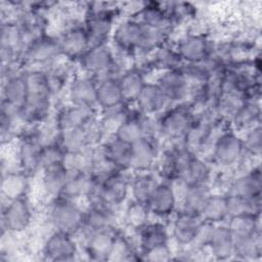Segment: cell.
Returning a JSON list of instances; mask_svg holds the SVG:
<instances>
[{
  "mask_svg": "<svg viewBox=\"0 0 262 262\" xmlns=\"http://www.w3.org/2000/svg\"><path fill=\"white\" fill-rule=\"evenodd\" d=\"M25 78L28 84V96L19 116L30 123L43 121L48 115L51 94L46 74L33 71L26 73Z\"/></svg>",
  "mask_w": 262,
  "mask_h": 262,
  "instance_id": "1",
  "label": "cell"
},
{
  "mask_svg": "<svg viewBox=\"0 0 262 262\" xmlns=\"http://www.w3.org/2000/svg\"><path fill=\"white\" fill-rule=\"evenodd\" d=\"M85 212L72 201L59 198L51 208L50 220L57 231L74 234L84 225Z\"/></svg>",
  "mask_w": 262,
  "mask_h": 262,
  "instance_id": "2",
  "label": "cell"
},
{
  "mask_svg": "<svg viewBox=\"0 0 262 262\" xmlns=\"http://www.w3.org/2000/svg\"><path fill=\"white\" fill-rule=\"evenodd\" d=\"M195 120L189 107L178 105L168 111L160 121L162 133L170 139L185 138Z\"/></svg>",
  "mask_w": 262,
  "mask_h": 262,
  "instance_id": "3",
  "label": "cell"
},
{
  "mask_svg": "<svg viewBox=\"0 0 262 262\" xmlns=\"http://www.w3.org/2000/svg\"><path fill=\"white\" fill-rule=\"evenodd\" d=\"M209 178L208 166L194 154L186 148L180 152V166L178 178L185 186L207 183Z\"/></svg>",
  "mask_w": 262,
  "mask_h": 262,
  "instance_id": "4",
  "label": "cell"
},
{
  "mask_svg": "<svg viewBox=\"0 0 262 262\" xmlns=\"http://www.w3.org/2000/svg\"><path fill=\"white\" fill-rule=\"evenodd\" d=\"M32 213L27 200L24 196L10 200L3 209L2 224L11 232H21L28 228Z\"/></svg>",
  "mask_w": 262,
  "mask_h": 262,
  "instance_id": "5",
  "label": "cell"
},
{
  "mask_svg": "<svg viewBox=\"0 0 262 262\" xmlns=\"http://www.w3.org/2000/svg\"><path fill=\"white\" fill-rule=\"evenodd\" d=\"M85 31L87 33L90 47L103 45L113 29V15L106 9H94L88 14Z\"/></svg>",
  "mask_w": 262,
  "mask_h": 262,
  "instance_id": "6",
  "label": "cell"
},
{
  "mask_svg": "<svg viewBox=\"0 0 262 262\" xmlns=\"http://www.w3.org/2000/svg\"><path fill=\"white\" fill-rule=\"evenodd\" d=\"M77 254V246L71 234L55 231L46 241L44 256L51 261L73 260Z\"/></svg>",
  "mask_w": 262,
  "mask_h": 262,
  "instance_id": "7",
  "label": "cell"
},
{
  "mask_svg": "<svg viewBox=\"0 0 262 262\" xmlns=\"http://www.w3.org/2000/svg\"><path fill=\"white\" fill-rule=\"evenodd\" d=\"M151 123L141 113L140 115H130L118 129L115 136L129 143H133L143 137H152L154 125Z\"/></svg>",
  "mask_w": 262,
  "mask_h": 262,
  "instance_id": "8",
  "label": "cell"
},
{
  "mask_svg": "<svg viewBox=\"0 0 262 262\" xmlns=\"http://www.w3.org/2000/svg\"><path fill=\"white\" fill-rule=\"evenodd\" d=\"M82 68L93 75H101L114 67V58L111 50L103 45L90 47L80 58Z\"/></svg>",
  "mask_w": 262,
  "mask_h": 262,
  "instance_id": "9",
  "label": "cell"
},
{
  "mask_svg": "<svg viewBox=\"0 0 262 262\" xmlns=\"http://www.w3.org/2000/svg\"><path fill=\"white\" fill-rule=\"evenodd\" d=\"M60 53L70 58H81L90 48L89 39L84 28H72L58 40Z\"/></svg>",
  "mask_w": 262,
  "mask_h": 262,
  "instance_id": "10",
  "label": "cell"
},
{
  "mask_svg": "<svg viewBox=\"0 0 262 262\" xmlns=\"http://www.w3.org/2000/svg\"><path fill=\"white\" fill-rule=\"evenodd\" d=\"M94 111L93 106L74 104L73 106L62 110L57 119L59 132L80 128L89 125L93 122Z\"/></svg>",
  "mask_w": 262,
  "mask_h": 262,
  "instance_id": "11",
  "label": "cell"
},
{
  "mask_svg": "<svg viewBox=\"0 0 262 262\" xmlns=\"http://www.w3.org/2000/svg\"><path fill=\"white\" fill-rule=\"evenodd\" d=\"M243 140L232 132L223 133L214 145V156L218 162L224 165L235 163L244 151Z\"/></svg>",
  "mask_w": 262,
  "mask_h": 262,
  "instance_id": "12",
  "label": "cell"
},
{
  "mask_svg": "<svg viewBox=\"0 0 262 262\" xmlns=\"http://www.w3.org/2000/svg\"><path fill=\"white\" fill-rule=\"evenodd\" d=\"M175 191L173 187L167 183H158L146 202L149 212L158 216L171 214L175 208Z\"/></svg>",
  "mask_w": 262,
  "mask_h": 262,
  "instance_id": "13",
  "label": "cell"
},
{
  "mask_svg": "<svg viewBox=\"0 0 262 262\" xmlns=\"http://www.w3.org/2000/svg\"><path fill=\"white\" fill-rule=\"evenodd\" d=\"M28 96V84L25 75H11L3 84L2 102L20 112Z\"/></svg>",
  "mask_w": 262,
  "mask_h": 262,
  "instance_id": "14",
  "label": "cell"
},
{
  "mask_svg": "<svg viewBox=\"0 0 262 262\" xmlns=\"http://www.w3.org/2000/svg\"><path fill=\"white\" fill-rule=\"evenodd\" d=\"M61 54L58 40L43 36L31 43L25 50V58L34 63L47 62Z\"/></svg>",
  "mask_w": 262,
  "mask_h": 262,
  "instance_id": "15",
  "label": "cell"
},
{
  "mask_svg": "<svg viewBox=\"0 0 262 262\" xmlns=\"http://www.w3.org/2000/svg\"><path fill=\"white\" fill-rule=\"evenodd\" d=\"M43 145L35 134L26 135L19 145V163L23 172L26 174L34 173L40 168V159Z\"/></svg>",
  "mask_w": 262,
  "mask_h": 262,
  "instance_id": "16",
  "label": "cell"
},
{
  "mask_svg": "<svg viewBox=\"0 0 262 262\" xmlns=\"http://www.w3.org/2000/svg\"><path fill=\"white\" fill-rule=\"evenodd\" d=\"M209 52L208 41L201 35L186 36L177 46V53L182 60H186L189 63L200 62L207 59L209 57Z\"/></svg>",
  "mask_w": 262,
  "mask_h": 262,
  "instance_id": "17",
  "label": "cell"
},
{
  "mask_svg": "<svg viewBox=\"0 0 262 262\" xmlns=\"http://www.w3.org/2000/svg\"><path fill=\"white\" fill-rule=\"evenodd\" d=\"M157 85L161 88L168 100H178L185 95L188 81L181 69L168 70L161 75Z\"/></svg>",
  "mask_w": 262,
  "mask_h": 262,
  "instance_id": "18",
  "label": "cell"
},
{
  "mask_svg": "<svg viewBox=\"0 0 262 262\" xmlns=\"http://www.w3.org/2000/svg\"><path fill=\"white\" fill-rule=\"evenodd\" d=\"M116 234L112 227L87 232L86 250L88 255L95 260H106Z\"/></svg>",
  "mask_w": 262,
  "mask_h": 262,
  "instance_id": "19",
  "label": "cell"
},
{
  "mask_svg": "<svg viewBox=\"0 0 262 262\" xmlns=\"http://www.w3.org/2000/svg\"><path fill=\"white\" fill-rule=\"evenodd\" d=\"M102 154L104 158L119 171H123L131 167L132 143L126 142L115 136L113 140L103 146Z\"/></svg>",
  "mask_w": 262,
  "mask_h": 262,
  "instance_id": "20",
  "label": "cell"
},
{
  "mask_svg": "<svg viewBox=\"0 0 262 262\" xmlns=\"http://www.w3.org/2000/svg\"><path fill=\"white\" fill-rule=\"evenodd\" d=\"M203 219L199 214L182 211L174 221L173 234L175 239L182 245L191 244Z\"/></svg>",
  "mask_w": 262,
  "mask_h": 262,
  "instance_id": "21",
  "label": "cell"
},
{
  "mask_svg": "<svg viewBox=\"0 0 262 262\" xmlns=\"http://www.w3.org/2000/svg\"><path fill=\"white\" fill-rule=\"evenodd\" d=\"M157 149L152 137H143L132 143L131 167L138 171H146L152 166Z\"/></svg>",
  "mask_w": 262,
  "mask_h": 262,
  "instance_id": "22",
  "label": "cell"
},
{
  "mask_svg": "<svg viewBox=\"0 0 262 262\" xmlns=\"http://www.w3.org/2000/svg\"><path fill=\"white\" fill-rule=\"evenodd\" d=\"M96 102L103 110L124 103V98L118 78L104 77L99 82H97Z\"/></svg>",
  "mask_w": 262,
  "mask_h": 262,
  "instance_id": "23",
  "label": "cell"
},
{
  "mask_svg": "<svg viewBox=\"0 0 262 262\" xmlns=\"http://www.w3.org/2000/svg\"><path fill=\"white\" fill-rule=\"evenodd\" d=\"M43 171L42 183L44 189L51 195L59 196L70 177L67 165L64 162L53 164L43 168Z\"/></svg>",
  "mask_w": 262,
  "mask_h": 262,
  "instance_id": "24",
  "label": "cell"
},
{
  "mask_svg": "<svg viewBox=\"0 0 262 262\" xmlns=\"http://www.w3.org/2000/svg\"><path fill=\"white\" fill-rule=\"evenodd\" d=\"M139 111L143 115L156 113L164 107L168 98L157 84L145 83L136 100Z\"/></svg>",
  "mask_w": 262,
  "mask_h": 262,
  "instance_id": "25",
  "label": "cell"
},
{
  "mask_svg": "<svg viewBox=\"0 0 262 262\" xmlns=\"http://www.w3.org/2000/svg\"><path fill=\"white\" fill-rule=\"evenodd\" d=\"M113 218L114 212L112 207L101 204H91L88 211L85 212L83 228H86L87 232L111 228Z\"/></svg>",
  "mask_w": 262,
  "mask_h": 262,
  "instance_id": "26",
  "label": "cell"
},
{
  "mask_svg": "<svg viewBox=\"0 0 262 262\" xmlns=\"http://www.w3.org/2000/svg\"><path fill=\"white\" fill-rule=\"evenodd\" d=\"M96 90L97 82L91 78L83 77L72 83L70 95L74 104L93 106L96 103Z\"/></svg>",
  "mask_w": 262,
  "mask_h": 262,
  "instance_id": "27",
  "label": "cell"
},
{
  "mask_svg": "<svg viewBox=\"0 0 262 262\" xmlns=\"http://www.w3.org/2000/svg\"><path fill=\"white\" fill-rule=\"evenodd\" d=\"M227 198V216L251 215L260 217L261 213V195L244 198L237 195H226Z\"/></svg>",
  "mask_w": 262,
  "mask_h": 262,
  "instance_id": "28",
  "label": "cell"
},
{
  "mask_svg": "<svg viewBox=\"0 0 262 262\" xmlns=\"http://www.w3.org/2000/svg\"><path fill=\"white\" fill-rule=\"evenodd\" d=\"M94 180V175L88 174L84 171H79L75 175L70 174V177L59 196L71 201L72 199L79 198L82 194L88 195Z\"/></svg>",
  "mask_w": 262,
  "mask_h": 262,
  "instance_id": "29",
  "label": "cell"
},
{
  "mask_svg": "<svg viewBox=\"0 0 262 262\" xmlns=\"http://www.w3.org/2000/svg\"><path fill=\"white\" fill-rule=\"evenodd\" d=\"M261 172L260 169H254L247 175L237 178L229 191L231 195L251 198L256 195H261Z\"/></svg>",
  "mask_w": 262,
  "mask_h": 262,
  "instance_id": "30",
  "label": "cell"
},
{
  "mask_svg": "<svg viewBox=\"0 0 262 262\" xmlns=\"http://www.w3.org/2000/svg\"><path fill=\"white\" fill-rule=\"evenodd\" d=\"M208 246L218 259H226L234 254L233 238L227 226H215Z\"/></svg>",
  "mask_w": 262,
  "mask_h": 262,
  "instance_id": "31",
  "label": "cell"
},
{
  "mask_svg": "<svg viewBox=\"0 0 262 262\" xmlns=\"http://www.w3.org/2000/svg\"><path fill=\"white\" fill-rule=\"evenodd\" d=\"M140 229V247L142 254L167 245L168 233L166 228L160 223H150L145 224Z\"/></svg>",
  "mask_w": 262,
  "mask_h": 262,
  "instance_id": "32",
  "label": "cell"
},
{
  "mask_svg": "<svg viewBox=\"0 0 262 262\" xmlns=\"http://www.w3.org/2000/svg\"><path fill=\"white\" fill-rule=\"evenodd\" d=\"M118 81L123 94L124 102L136 100L137 96L145 85L142 74L135 69L126 71L120 78H118Z\"/></svg>",
  "mask_w": 262,
  "mask_h": 262,
  "instance_id": "33",
  "label": "cell"
},
{
  "mask_svg": "<svg viewBox=\"0 0 262 262\" xmlns=\"http://www.w3.org/2000/svg\"><path fill=\"white\" fill-rule=\"evenodd\" d=\"M259 217L251 215H237L230 217V221L227 225L233 241L245 238L260 231L259 229Z\"/></svg>",
  "mask_w": 262,
  "mask_h": 262,
  "instance_id": "34",
  "label": "cell"
},
{
  "mask_svg": "<svg viewBox=\"0 0 262 262\" xmlns=\"http://www.w3.org/2000/svg\"><path fill=\"white\" fill-rule=\"evenodd\" d=\"M200 216L203 220L212 223L219 222L227 217V198L226 195H209L206 200Z\"/></svg>",
  "mask_w": 262,
  "mask_h": 262,
  "instance_id": "35",
  "label": "cell"
},
{
  "mask_svg": "<svg viewBox=\"0 0 262 262\" xmlns=\"http://www.w3.org/2000/svg\"><path fill=\"white\" fill-rule=\"evenodd\" d=\"M209 195L210 192L207 183L186 186L183 196L184 211L200 215V212Z\"/></svg>",
  "mask_w": 262,
  "mask_h": 262,
  "instance_id": "36",
  "label": "cell"
},
{
  "mask_svg": "<svg viewBox=\"0 0 262 262\" xmlns=\"http://www.w3.org/2000/svg\"><path fill=\"white\" fill-rule=\"evenodd\" d=\"M103 116L100 121L101 131L116 134L118 129L130 116L123 104L103 110Z\"/></svg>",
  "mask_w": 262,
  "mask_h": 262,
  "instance_id": "37",
  "label": "cell"
},
{
  "mask_svg": "<svg viewBox=\"0 0 262 262\" xmlns=\"http://www.w3.org/2000/svg\"><path fill=\"white\" fill-rule=\"evenodd\" d=\"M234 254L243 258L260 257L262 252V242L260 231L245 238L233 241Z\"/></svg>",
  "mask_w": 262,
  "mask_h": 262,
  "instance_id": "38",
  "label": "cell"
},
{
  "mask_svg": "<svg viewBox=\"0 0 262 262\" xmlns=\"http://www.w3.org/2000/svg\"><path fill=\"white\" fill-rule=\"evenodd\" d=\"M138 259L140 258L137 257V254L134 248L132 247V245L129 243V241L125 236L117 233L106 260L131 261V260H138Z\"/></svg>",
  "mask_w": 262,
  "mask_h": 262,
  "instance_id": "39",
  "label": "cell"
},
{
  "mask_svg": "<svg viewBox=\"0 0 262 262\" xmlns=\"http://www.w3.org/2000/svg\"><path fill=\"white\" fill-rule=\"evenodd\" d=\"M139 19H136L145 27L165 30V24L169 20V15L157 5H147L139 12Z\"/></svg>",
  "mask_w": 262,
  "mask_h": 262,
  "instance_id": "40",
  "label": "cell"
},
{
  "mask_svg": "<svg viewBox=\"0 0 262 262\" xmlns=\"http://www.w3.org/2000/svg\"><path fill=\"white\" fill-rule=\"evenodd\" d=\"M260 114L259 105L252 100H247L235 114L232 121L238 128H249L259 122Z\"/></svg>",
  "mask_w": 262,
  "mask_h": 262,
  "instance_id": "41",
  "label": "cell"
},
{
  "mask_svg": "<svg viewBox=\"0 0 262 262\" xmlns=\"http://www.w3.org/2000/svg\"><path fill=\"white\" fill-rule=\"evenodd\" d=\"M26 173H7L2 179V191L10 200L24 196L27 186Z\"/></svg>",
  "mask_w": 262,
  "mask_h": 262,
  "instance_id": "42",
  "label": "cell"
},
{
  "mask_svg": "<svg viewBox=\"0 0 262 262\" xmlns=\"http://www.w3.org/2000/svg\"><path fill=\"white\" fill-rule=\"evenodd\" d=\"M180 152L178 149L167 150L161 160L160 171L167 180H176L178 178L180 166Z\"/></svg>",
  "mask_w": 262,
  "mask_h": 262,
  "instance_id": "43",
  "label": "cell"
},
{
  "mask_svg": "<svg viewBox=\"0 0 262 262\" xmlns=\"http://www.w3.org/2000/svg\"><path fill=\"white\" fill-rule=\"evenodd\" d=\"M158 183L149 175H139L132 183V193L136 202L146 205V202Z\"/></svg>",
  "mask_w": 262,
  "mask_h": 262,
  "instance_id": "44",
  "label": "cell"
},
{
  "mask_svg": "<svg viewBox=\"0 0 262 262\" xmlns=\"http://www.w3.org/2000/svg\"><path fill=\"white\" fill-rule=\"evenodd\" d=\"M149 210L143 203L134 201L128 208L126 218L128 223L134 228L139 229L146 224Z\"/></svg>",
  "mask_w": 262,
  "mask_h": 262,
  "instance_id": "45",
  "label": "cell"
},
{
  "mask_svg": "<svg viewBox=\"0 0 262 262\" xmlns=\"http://www.w3.org/2000/svg\"><path fill=\"white\" fill-rule=\"evenodd\" d=\"M66 152L60 146L59 143H52L43 145L41 151V159H40V166L42 168L48 167L53 164L62 163L66 159Z\"/></svg>",
  "mask_w": 262,
  "mask_h": 262,
  "instance_id": "46",
  "label": "cell"
},
{
  "mask_svg": "<svg viewBox=\"0 0 262 262\" xmlns=\"http://www.w3.org/2000/svg\"><path fill=\"white\" fill-rule=\"evenodd\" d=\"M156 64L162 69L168 70H179L182 67L180 66L182 62V58L177 53V51H173L169 48H161L155 58Z\"/></svg>",
  "mask_w": 262,
  "mask_h": 262,
  "instance_id": "47",
  "label": "cell"
},
{
  "mask_svg": "<svg viewBox=\"0 0 262 262\" xmlns=\"http://www.w3.org/2000/svg\"><path fill=\"white\" fill-rule=\"evenodd\" d=\"M244 148L253 155L259 156L261 152L262 146V129L260 126H255L246 137V140L243 141Z\"/></svg>",
  "mask_w": 262,
  "mask_h": 262,
  "instance_id": "48",
  "label": "cell"
},
{
  "mask_svg": "<svg viewBox=\"0 0 262 262\" xmlns=\"http://www.w3.org/2000/svg\"><path fill=\"white\" fill-rule=\"evenodd\" d=\"M144 259L149 261H168L170 260V251L167 245L155 248L144 254Z\"/></svg>",
  "mask_w": 262,
  "mask_h": 262,
  "instance_id": "49",
  "label": "cell"
}]
</instances>
